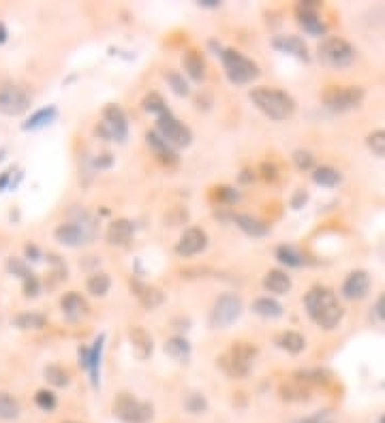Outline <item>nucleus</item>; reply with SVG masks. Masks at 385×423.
<instances>
[{"label":"nucleus","mask_w":385,"mask_h":423,"mask_svg":"<svg viewBox=\"0 0 385 423\" xmlns=\"http://www.w3.org/2000/svg\"><path fill=\"white\" fill-rule=\"evenodd\" d=\"M304 308H306V314L310 316V320L325 331L336 329L344 316V310H342L336 293L321 284H314L308 288V293L304 295Z\"/></svg>","instance_id":"nucleus-1"},{"label":"nucleus","mask_w":385,"mask_h":423,"mask_svg":"<svg viewBox=\"0 0 385 423\" xmlns=\"http://www.w3.org/2000/svg\"><path fill=\"white\" fill-rule=\"evenodd\" d=\"M248 98L265 118H270L274 122H284V120L293 118V113L297 109L295 98L280 88L257 85L248 92Z\"/></svg>","instance_id":"nucleus-2"},{"label":"nucleus","mask_w":385,"mask_h":423,"mask_svg":"<svg viewBox=\"0 0 385 423\" xmlns=\"http://www.w3.org/2000/svg\"><path fill=\"white\" fill-rule=\"evenodd\" d=\"M257 352H259V348H257L252 342L240 340V342H233V344L216 359V365L222 370L225 376L242 380V378H246V376L252 372Z\"/></svg>","instance_id":"nucleus-3"},{"label":"nucleus","mask_w":385,"mask_h":423,"mask_svg":"<svg viewBox=\"0 0 385 423\" xmlns=\"http://www.w3.org/2000/svg\"><path fill=\"white\" fill-rule=\"evenodd\" d=\"M94 235H96V224H94V218L86 209H81L75 220L60 222L53 229V239L66 248H79L83 244H90Z\"/></svg>","instance_id":"nucleus-4"},{"label":"nucleus","mask_w":385,"mask_h":423,"mask_svg":"<svg viewBox=\"0 0 385 423\" xmlns=\"http://www.w3.org/2000/svg\"><path fill=\"white\" fill-rule=\"evenodd\" d=\"M111 414L120 423H152L154 406L148 400H139L133 393H118L111 402Z\"/></svg>","instance_id":"nucleus-5"},{"label":"nucleus","mask_w":385,"mask_h":423,"mask_svg":"<svg viewBox=\"0 0 385 423\" xmlns=\"http://www.w3.org/2000/svg\"><path fill=\"white\" fill-rule=\"evenodd\" d=\"M220 62H222V70H225L227 79L233 85L252 83L261 75V68L252 58H248L242 51L231 49V47H225V51L220 53Z\"/></svg>","instance_id":"nucleus-6"},{"label":"nucleus","mask_w":385,"mask_h":423,"mask_svg":"<svg viewBox=\"0 0 385 423\" xmlns=\"http://www.w3.org/2000/svg\"><path fill=\"white\" fill-rule=\"evenodd\" d=\"M94 135L103 141L124 143L128 137V118L124 109L115 103H109L101 111V122L94 126Z\"/></svg>","instance_id":"nucleus-7"},{"label":"nucleus","mask_w":385,"mask_h":423,"mask_svg":"<svg viewBox=\"0 0 385 423\" xmlns=\"http://www.w3.org/2000/svg\"><path fill=\"white\" fill-rule=\"evenodd\" d=\"M366 98V90L361 85H327L321 92V103L325 109L334 113H346L357 109Z\"/></svg>","instance_id":"nucleus-8"},{"label":"nucleus","mask_w":385,"mask_h":423,"mask_svg":"<svg viewBox=\"0 0 385 423\" xmlns=\"http://www.w3.org/2000/svg\"><path fill=\"white\" fill-rule=\"evenodd\" d=\"M355 47L340 36H325L317 47V58L327 68H346L355 60Z\"/></svg>","instance_id":"nucleus-9"},{"label":"nucleus","mask_w":385,"mask_h":423,"mask_svg":"<svg viewBox=\"0 0 385 423\" xmlns=\"http://www.w3.org/2000/svg\"><path fill=\"white\" fill-rule=\"evenodd\" d=\"M244 312V301L237 293H222L214 299L207 323L212 329H229Z\"/></svg>","instance_id":"nucleus-10"},{"label":"nucleus","mask_w":385,"mask_h":423,"mask_svg":"<svg viewBox=\"0 0 385 423\" xmlns=\"http://www.w3.org/2000/svg\"><path fill=\"white\" fill-rule=\"evenodd\" d=\"M105 333H98L92 344H79L77 348V363L88 374L92 389H101V365H103V350H105Z\"/></svg>","instance_id":"nucleus-11"},{"label":"nucleus","mask_w":385,"mask_h":423,"mask_svg":"<svg viewBox=\"0 0 385 423\" xmlns=\"http://www.w3.org/2000/svg\"><path fill=\"white\" fill-rule=\"evenodd\" d=\"M173 150H182V147H188L192 143V130L182 122L178 120L171 109L165 111L163 115L156 118V128H154Z\"/></svg>","instance_id":"nucleus-12"},{"label":"nucleus","mask_w":385,"mask_h":423,"mask_svg":"<svg viewBox=\"0 0 385 423\" xmlns=\"http://www.w3.org/2000/svg\"><path fill=\"white\" fill-rule=\"evenodd\" d=\"M32 105V96L30 92L15 83V81H0V113L2 115H9V118H15V115H21L30 109Z\"/></svg>","instance_id":"nucleus-13"},{"label":"nucleus","mask_w":385,"mask_h":423,"mask_svg":"<svg viewBox=\"0 0 385 423\" xmlns=\"http://www.w3.org/2000/svg\"><path fill=\"white\" fill-rule=\"evenodd\" d=\"M216 216L225 222H233L242 233H246L248 237H263L270 233V224H265L263 220H259L257 216L252 214H244V212H233V209H227V212H216Z\"/></svg>","instance_id":"nucleus-14"},{"label":"nucleus","mask_w":385,"mask_h":423,"mask_svg":"<svg viewBox=\"0 0 385 423\" xmlns=\"http://www.w3.org/2000/svg\"><path fill=\"white\" fill-rule=\"evenodd\" d=\"M295 19L299 28L310 36H323L327 32V26L319 15V2H299L295 6Z\"/></svg>","instance_id":"nucleus-15"},{"label":"nucleus","mask_w":385,"mask_h":423,"mask_svg":"<svg viewBox=\"0 0 385 423\" xmlns=\"http://www.w3.org/2000/svg\"><path fill=\"white\" fill-rule=\"evenodd\" d=\"M207 248V233L201 226H188L182 231L178 244H175V254L182 258L201 254Z\"/></svg>","instance_id":"nucleus-16"},{"label":"nucleus","mask_w":385,"mask_h":423,"mask_svg":"<svg viewBox=\"0 0 385 423\" xmlns=\"http://www.w3.org/2000/svg\"><path fill=\"white\" fill-rule=\"evenodd\" d=\"M368 291H370V276H368V271H364V269L351 271V273L344 278L342 286H340V295H342L344 299H349V301H359V299H364V297L368 295Z\"/></svg>","instance_id":"nucleus-17"},{"label":"nucleus","mask_w":385,"mask_h":423,"mask_svg":"<svg viewBox=\"0 0 385 423\" xmlns=\"http://www.w3.org/2000/svg\"><path fill=\"white\" fill-rule=\"evenodd\" d=\"M145 143H148V147L152 150L154 158H156L160 164H165V167H175V164L180 162L178 150H173L156 130L145 132Z\"/></svg>","instance_id":"nucleus-18"},{"label":"nucleus","mask_w":385,"mask_h":423,"mask_svg":"<svg viewBox=\"0 0 385 423\" xmlns=\"http://www.w3.org/2000/svg\"><path fill=\"white\" fill-rule=\"evenodd\" d=\"M272 47L278 49L280 53H287V56H293L302 62H308L310 60V51H308V45L304 43V38L295 36V34H280V36H274L272 38Z\"/></svg>","instance_id":"nucleus-19"},{"label":"nucleus","mask_w":385,"mask_h":423,"mask_svg":"<svg viewBox=\"0 0 385 423\" xmlns=\"http://www.w3.org/2000/svg\"><path fill=\"white\" fill-rule=\"evenodd\" d=\"M128 342H130L133 355H135L139 361H145V359L152 357V352H154V340H152V335L148 333L145 327H141V325H130V327H128Z\"/></svg>","instance_id":"nucleus-20"},{"label":"nucleus","mask_w":385,"mask_h":423,"mask_svg":"<svg viewBox=\"0 0 385 423\" xmlns=\"http://www.w3.org/2000/svg\"><path fill=\"white\" fill-rule=\"evenodd\" d=\"M128 284H130L133 295L137 297V301H139L145 310H154V308L163 306L165 295H163V291H160L158 286L145 284V282H141V280H137V278H130Z\"/></svg>","instance_id":"nucleus-21"},{"label":"nucleus","mask_w":385,"mask_h":423,"mask_svg":"<svg viewBox=\"0 0 385 423\" xmlns=\"http://www.w3.org/2000/svg\"><path fill=\"white\" fill-rule=\"evenodd\" d=\"M135 237V222L128 218H115L113 222H109L107 231H105V239L111 246H128Z\"/></svg>","instance_id":"nucleus-22"},{"label":"nucleus","mask_w":385,"mask_h":423,"mask_svg":"<svg viewBox=\"0 0 385 423\" xmlns=\"http://www.w3.org/2000/svg\"><path fill=\"white\" fill-rule=\"evenodd\" d=\"M60 310L68 320H79L88 314V303L77 291H68L60 297Z\"/></svg>","instance_id":"nucleus-23"},{"label":"nucleus","mask_w":385,"mask_h":423,"mask_svg":"<svg viewBox=\"0 0 385 423\" xmlns=\"http://www.w3.org/2000/svg\"><path fill=\"white\" fill-rule=\"evenodd\" d=\"M261 284H263V288H265L267 293H272V295H287V293L291 291V286H293V280H291V276H289L287 271H282V269H270V271H265Z\"/></svg>","instance_id":"nucleus-24"},{"label":"nucleus","mask_w":385,"mask_h":423,"mask_svg":"<svg viewBox=\"0 0 385 423\" xmlns=\"http://www.w3.org/2000/svg\"><path fill=\"white\" fill-rule=\"evenodd\" d=\"M182 68L188 79L192 81H203L205 79V58L197 49H188L182 56Z\"/></svg>","instance_id":"nucleus-25"},{"label":"nucleus","mask_w":385,"mask_h":423,"mask_svg":"<svg viewBox=\"0 0 385 423\" xmlns=\"http://www.w3.org/2000/svg\"><path fill=\"white\" fill-rule=\"evenodd\" d=\"M56 118H58V107H53V105L41 107V109H36L34 113H30V118L21 124V130H26V132L41 130V128H45V126L53 124V122H56Z\"/></svg>","instance_id":"nucleus-26"},{"label":"nucleus","mask_w":385,"mask_h":423,"mask_svg":"<svg viewBox=\"0 0 385 423\" xmlns=\"http://www.w3.org/2000/svg\"><path fill=\"white\" fill-rule=\"evenodd\" d=\"M163 350H165V355H167V357H171L173 361H178V363H186V361L190 359L192 346H190V342H188L184 335H171V338H167V340H165Z\"/></svg>","instance_id":"nucleus-27"},{"label":"nucleus","mask_w":385,"mask_h":423,"mask_svg":"<svg viewBox=\"0 0 385 423\" xmlns=\"http://www.w3.org/2000/svg\"><path fill=\"white\" fill-rule=\"evenodd\" d=\"M250 310L261 316V318H267V320H274V318H280L284 314V308L280 301H276L274 297L265 295V297H257L252 303H250Z\"/></svg>","instance_id":"nucleus-28"},{"label":"nucleus","mask_w":385,"mask_h":423,"mask_svg":"<svg viewBox=\"0 0 385 423\" xmlns=\"http://www.w3.org/2000/svg\"><path fill=\"white\" fill-rule=\"evenodd\" d=\"M276 346L289 355H299L304 348H306V338L297 331H282L278 338H276Z\"/></svg>","instance_id":"nucleus-29"},{"label":"nucleus","mask_w":385,"mask_h":423,"mask_svg":"<svg viewBox=\"0 0 385 423\" xmlns=\"http://www.w3.org/2000/svg\"><path fill=\"white\" fill-rule=\"evenodd\" d=\"M274 254H276L278 263H282L287 267H304L308 263L306 256L295 246H291V244H280Z\"/></svg>","instance_id":"nucleus-30"},{"label":"nucleus","mask_w":385,"mask_h":423,"mask_svg":"<svg viewBox=\"0 0 385 423\" xmlns=\"http://www.w3.org/2000/svg\"><path fill=\"white\" fill-rule=\"evenodd\" d=\"M312 182L319 186H325V188H334L342 182V173L329 164H321V167L312 169Z\"/></svg>","instance_id":"nucleus-31"},{"label":"nucleus","mask_w":385,"mask_h":423,"mask_svg":"<svg viewBox=\"0 0 385 423\" xmlns=\"http://www.w3.org/2000/svg\"><path fill=\"white\" fill-rule=\"evenodd\" d=\"M111 288V278L105 271H92L86 280V291L92 297H105Z\"/></svg>","instance_id":"nucleus-32"},{"label":"nucleus","mask_w":385,"mask_h":423,"mask_svg":"<svg viewBox=\"0 0 385 423\" xmlns=\"http://www.w3.org/2000/svg\"><path fill=\"white\" fill-rule=\"evenodd\" d=\"M13 325L21 331H36L47 325V316L41 312H19L13 318Z\"/></svg>","instance_id":"nucleus-33"},{"label":"nucleus","mask_w":385,"mask_h":423,"mask_svg":"<svg viewBox=\"0 0 385 423\" xmlns=\"http://www.w3.org/2000/svg\"><path fill=\"white\" fill-rule=\"evenodd\" d=\"M21 414V404L13 393L0 391V421H17Z\"/></svg>","instance_id":"nucleus-34"},{"label":"nucleus","mask_w":385,"mask_h":423,"mask_svg":"<svg viewBox=\"0 0 385 423\" xmlns=\"http://www.w3.org/2000/svg\"><path fill=\"white\" fill-rule=\"evenodd\" d=\"M165 81H167V85L171 88V92L175 96H190V83L184 77V73H180L175 68H169L165 73Z\"/></svg>","instance_id":"nucleus-35"},{"label":"nucleus","mask_w":385,"mask_h":423,"mask_svg":"<svg viewBox=\"0 0 385 423\" xmlns=\"http://www.w3.org/2000/svg\"><path fill=\"white\" fill-rule=\"evenodd\" d=\"M43 376H45V380H47L49 385H53V387H68V385H71V374H68V370L62 367V365H58V363L45 365Z\"/></svg>","instance_id":"nucleus-36"},{"label":"nucleus","mask_w":385,"mask_h":423,"mask_svg":"<svg viewBox=\"0 0 385 423\" xmlns=\"http://www.w3.org/2000/svg\"><path fill=\"white\" fill-rule=\"evenodd\" d=\"M141 105H143V109H145L148 113H152L154 118H158V115H163L165 111H169L165 98H163L158 92H148V94L143 96Z\"/></svg>","instance_id":"nucleus-37"},{"label":"nucleus","mask_w":385,"mask_h":423,"mask_svg":"<svg viewBox=\"0 0 385 423\" xmlns=\"http://www.w3.org/2000/svg\"><path fill=\"white\" fill-rule=\"evenodd\" d=\"M240 190L233 188V186H214L212 188V199L218 201L220 205H233L240 201Z\"/></svg>","instance_id":"nucleus-38"},{"label":"nucleus","mask_w":385,"mask_h":423,"mask_svg":"<svg viewBox=\"0 0 385 423\" xmlns=\"http://www.w3.org/2000/svg\"><path fill=\"white\" fill-rule=\"evenodd\" d=\"M34 404L36 408H41L43 412H53L58 408V395L51 389H38L34 393Z\"/></svg>","instance_id":"nucleus-39"},{"label":"nucleus","mask_w":385,"mask_h":423,"mask_svg":"<svg viewBox=\"0 0 385 423\" xmlns=\"http://www.w3.org/2000/svg\"><path fill=\"white\" fill-rule=\"evenodd\" d=\"M207 408H210V404H207L203 393L195 391V393H188L184 397V410L190 412V414H203V412H207Z\"/></svg>","instance_id":"nucleus-40"},{"label":"nucleus","mask_w":385,"mask_h":423,"mask_svg":"<svg viewBox=\"0 0 385 423\" xmlns=\"http://www.w3.org/2000/svg\"><path fill=\"white\" fill-rule=\"evenodd\" d=\"M280 395H282V400H287V402H306L310 395H308V391L295 380V382H291V385H282L280 387Z\"/></svg>","instance_id":"nucleus-41"},{"label":"nucleus","mask_w":385,"mask_h":423,"mask_svg":"<svg viewBox=\"0 0 385 423\" xmlns=\"http://www.w3.org/2000/svg\"><path fill=\"white\" fill-rule=\"evenodd\" d=\"M366 145H368V150H370L374 156L385 158V128L372 130V132L366 137Z\"/></svg>","instance_id":"nucleus-42"},{"label":"nucleus","mask_w":385,"mask_h":423,"mask_svg":"<svg viewBox=\"0 0 385 423\" xmlns=\"http://www.w3.org/2000/svg\"><path fill=\"white\" fill-rule=\"evenodd\" d=\"M295 380L297 382H314V385H323V382H327L329 378H327V372L325 370H302V372H295Z\"/></svg>","instance_id":"nucleus-43"},{"label":"nucleus","mask_w":385,"mask_h":423,"mask_svg":"<svg viewBox=\"0 0 385 423\" xmlns=\"http://www.w3.org/2000/svg\"><path fill=\"white\" fill-rule=\"evenodd\" d=\"M21 291H24V297H38V295H41L43 284H41V280H38V276H36L34 271L28 273V276L21 280Z\"/></svg>","instance_id":"nucleus-44"},{"label":"nucleus","mask_w":385,"mask_h":423,"mask_svg":"<svg viewBox=\"0 0 385 423\" xmlns=\"http://www.w3.org/2000/svg\"><path fill=\"white\" fill-rule=\"evenodd\" d=\"M291 158H293V164L299 171H312L314 169V156L308 150H295Z\"/></svg>","instance_id":"nucleus-45"},{"label":"nucleus","mask_w":385,"mask_h":423,"mask_svg":"<svg viewBox=\"0 0 385 423\" xmlns=\"http://www.w3.org/2000/svg\"><path fill=\"white\" fill-rule=\"evenodd\" d=\"M6 269H9V273L17 276L19 280H24L28 273H32V271H30V267H28V263H26L24 258H13V256L6 261Z\"/></svg>","instance_id":"nucleus-46"},{"label":"nucleus","mask_w":385,"mask_h":423,"mask_svg":"<svg viewBox=\"0 0 385 423\" xmlns=\"http://www.w3.org/2000/svg\"><path fill=\"white\" fill-rule=\"evenodd\" d=\"M259 173H261V177H263L265 182H276L280 171H278L276 162H272V160H263V162H261V167H259Z\"/></svg>","instance_id":"nucleus-47"},{"label":"nucleus","mask_w":385,"mask_h":423,"mask_svg":"<svg viewBox=\"0 0 385 423\" xmlns=\"http://www.w3.org/2000/svg\"><path fill=\"white\" fill-rule=\"evenodd\" d=\"M24 256H26V258H24L26 263H28V261H41V258H43V252H41V248H38L36 244L30 241V244L24 246Z\"/></svg>","instance_id":"nucleus-48"},{"label":"nucleus","mask_w":385,"mask_h":423,"mask_svg":"<svg viewBox=\"0 0 385 423\" xmlns=\"http://www.w3.org/2000/svg\"><path fill=\"white\" fill-rule=\"evenodd\" d=\"M111 164H113L111 154H98V156L92 160V167H94V169H98V171H101V169H109Z\"/></svg>","instance_id":"nucleus-49"},{"label":"nucleus","mask_w":385,"mask_h":423,"mask_svg":"<svg viewBox=\"0 0 385 423\" xmlns=\"http://www.w3.org/2000/svg\"><path fill=\"white\" fill-rule=\"evenodd\" d=\"M306 201H308V192H306V190H302V188H297V190H295V194L291 197V207H293V209H299Z\"/></svg>","instance_id":"nucleus-50"},{"label":"nucleus","mask_w":385,"mask_h":423,"mask_svg":"<svg viewBox=\"0 0 385 423\" xmlns=\"http://www.w3.org/2000/svg\"><path fill=\"white\" fill-rule=\"evenodd\" d=\"M4 188H13V169L0 173V192H2Z\"/></svg>","instance_id":"nucleus-51"},{"label":"nucleus","mask_w":385,"mask_h":423,"mask_svg":"<svg viewBox=\"0 0 385 423\" xmlns=\"http://www.w3.org/2000/svg\"><path fill=\"white\" fill-rule=\"evenodd\" d=\"M374 312H376V316L385 323V293H381L379 297H376V303H374Z\"/></svg>","instance_id":"nucleus-52"},{"label":"nucleus","mask_w":385,"mask_h":423,"mask_svg":"<svg viewBox=\"0 0 385 423\" xmlns=\"http://www.w3.org/2000/svg\"><path fill=\"white\" fill-rule=\"evenodd\" d=\"M207 49H210L214 56H218V58H220V53L225 51V47H222L216 38H210V41H207Z\"/></svg>","instance_id":"nucleus-53"},{"label":"nucleus","mask_w":385,"mask_h":423,"mask_svg":"<svg viewBox=\"0 0 385 423\" xmlns=\"http://www.w3.org/2000/svg\"><path fill=\"white\" fill-rule=\"evenodd\" d=\"M295 423H332L329 419L321 417V414H314V417H304V419H297Z\"/></svg>","instance_id":"nucleus-54"},{"label":"nucleus","mask_w":385,"mask_h":423,"mask_svg":"<svg viewBox=\"0 0 385 423\" xmlns=\"http://www.w3.org/2000/svg\"><path fill=\"white\" fill-rule=\"evenodd\" d=\"M237 179H240L242 184H250V182L255 179V173H252L250 169H244V171H242V173L237 175Z\"/></svg>","instance_id":"nucleus-55"},{"label":"nucleus","mask_w":385,"mask_h":423,"mask_svg":"<svg viewBox=\"0 0 385 423\" xmlns=\"http://www.w3.org/2000/svg\"><path fill=\"white\" fill-rule=\"evenodd\" d=\"M197 4L201 9H218L220 6V0H197Z\"/></svg>","instance_id":"nucleus-56"},{"label":"nucleus","mask_w":385,"mask_h":423,"mask_svg":"<svg viewBox=\"0 0 385 423\" xmlns=\"http://www.w3.org/2000/svg\"><path fill=\"white\" fill-rule=\"evenodd\" d=\"M6 38H9V30H6L4 21L0 19V45H2V43H6Z\"/></svg>","instance_id":"nucleus-57"},{"label":"nucleus","mask_w":385,"mask_h":423,"mask_svg":"<svg viewBox=\"0 0 385 423\" xmlns=\"http://www.w3.org/2000/svg\"><path fill=\"white\" fill-rule=\"evenodd\" d=\"M4 152H6V150H4V147H2V150H0V160H2V158H4Z\"/></svg>","instance_id":"nucleus-58"},{"label":"nucleus","mask_w":385,"mask_h":423,"mask_svg":"<svg viewBox=\"0 0 385 423\" xmlns=\"http://www.w3.org/2000/svg\"><path fill=\"white\" fill-rule=\"evenodd\" d=\"M379 423H385V414H383V417L379 419Z\"/></svg>","instance_id":"nucleus-59"},{"label":"nucleus","mask_w":385,"mask_h":423,"mask_svg":"<svg viewBox=\"0 0 385 423\" xmlns=\"http://www.w3.org/2000/svg\"><path fill=\"white\" fill-rule=\"evenodd\" d=\"M64 423H83V421H64Z\"/></svg>","instance_id":"nucleus-60"},{"label":"nucleus","mask_w":385,"mask_h":423,"mask_svg":"<svg viewBox=\"0 0 385 423\" xmlns=\"http://www.w3.org/2000/svg\"><path fill=\"white\" fill-rule=\"evenodd\" d=\"M0 320H2V316H0Z\"/></svg>","instance_id":"nucleus-61"}]
</instances>
